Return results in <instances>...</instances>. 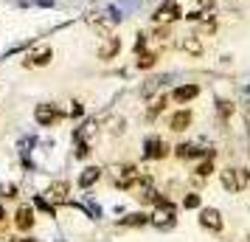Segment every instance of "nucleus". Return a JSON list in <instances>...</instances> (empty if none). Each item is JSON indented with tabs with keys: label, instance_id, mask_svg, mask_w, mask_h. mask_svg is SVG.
I'll list each match as a JSON object with an SVG mask.
<instances>
[{
	"label": "nucleus",
	"instance_id": "obj_12",
	"mask_svg": "<svg viewBox=\"0 0 250 242\" xmlns=\"http://www.w3.org/2000/svg\"><path fill=\"white\" fill-rule=\"evenodd\" d=\"M70 192V183L68 180H57V183L48 186V197H54V200H65Z\"/></svg>",
	"mask_w": 250,
	"mask_h": 242
},
{
	"label": "nucleus",
	"instance_id": "obj_19",
	"mask_svg": "<svg viewBox=\"0 0 250 242\" xmlns=\"http://www.w3.org/2000/svg\"><path fill=\"white\" fill-rule=\"evenodd\" d=\"M163 107H166V96H158V99H155V104L149 107V118H155V115L163 110Z\"/></svg>",
	"mask_w": 250,
	"mask_h": 242
},
{
	"label": "nucleus",
	"instance_id": "obj_18",
	"mask_svg": "<svg viewBox=\"0 0 250 242\" xmlns=\"http://www.w3.org/2000/svg\"><path fill=\"white\" fill-rule=\"evenodd\" d=\"M149 217L146 214H126L124 220H121V225H146Z\"/></svg>",
	"mask_w": 250,
	"mask_h": 242
},
{
	"label": "nucleus",
	"instance_id": "obj_17",
	"mask_svg": "<svg viewBox=\"0 0 250 242\" xmlns=\"http://www.w3.org/2000/svg\"><path fill=\"white\" fill-rule=\"evenodd\" d=\"M155 62H158V54H155V51H138V68H152V65H155Z\"/></svg>",
	"mask_w": 250,
	"mask_h": 242
},
{
	"label": "nucleus",
	"instance_id": "obj_14",
	"mask_svg": "<svg viewBox=\"0 0 250 242\" xmlns=\"http://www.w3.org/2000/svg\"><path fill=\"white\" fill-rule=\"evenodd\" d=\"M183 51H188L191 57H203V43H200V37L197 34L186 37V40H183Z\"/></svg>",
	"mask_w": 250,
	"mask_h": 242
},
{
	"label": "nucleus",
	"instance_id": "obj_8",
	"mask_svg": "<svg viewBox=\"0 0 250 242\" xmlns=\"http://www.w3.org/2000/svg\"><path fill=\"white\" fill-rule=\"evenodd\" d=\"M169 155V144L160 138H149L146 141V158H166Z\"/></svg>",
	"mask_w": 250,
	"mask_h": 242
},
{
	"label": "nucleus",
	"instance_id": "obj_23",
	"mask_svg": "<svg viewBox=\"0 0 250 242\" xmlns=\"http://www.w3.org/2000/svg\"><path fill=\"white\" fill-rule=\"evenodd\" d=\"M82 113H84V110H82V104H79V102H73V107H70V115H76V118H79Z\"/></svg>",
	"mask_w": 250,
	"mask_h": 242
},
{
	"label": "nucleus",
	"instance_id": "obj_28",
	"mask_svg": "<svg viewBox=\"0 0 250 242\" xmlns=\"http://www.w3.org/2000/svg\"><path fill=\"white\" fill-rule=\"evenodd\" d=\"M23 242H31V240H23Z\"/></svg>",
	"mask_w": 250,
	"mask_h": 242
},
{
	"label": "nucleus",
	"instance_id": "obj_2",
	"mask_svg": "<svg viewBox=\"0 0 250 242\" xmlns=\"http://www.w3.org/2000/svg\"><path fill=\"white\" fill-rule=\"evenodd\" d=\"M34 118L42 124V127H51V124H57L59 118H62V110H59L57 104H37Z\"/></svg>",
	"mask_w": 250,
	"mask_h": 242
},
{
	"label": "nucleus",
	"instance_id": "obj_20",
	"mask_svg": "<svg viewBox=\"0 0 250 242\" xmlns=\"http://www.w3.org/2000/svg\"><path fill=\"white\" fill-rule=\"evenodd\" d=\"M211 172H214V163H211V158H208L205 163H200V166H197V175H200V177H208Z\"/></svg>",
	"mask_w": 250,
	"mask_h": 242
},
{
	"label": "nucleus",
	"instance_id": "obj_10",
	"mask_svg": "<svg viewBox=\"0 0 250 242\" xmlns=\"http://www.w3.org/2000/svg\"><path fill=\"white\" fill-rule=\"evenodd\" d=\"M113 23H115V20H107L104 14H96V17H90V25L99 31V34H104V37L113 34Z\"/></svg>",
	"mask_w": 250,
	"mask_h": 242
},
{
	"label": "nucleus",
	"instance_id": "obj_7",
	"mask_svg": "<svg viewBox=\"0 0 250 242\" xmlns=\"http://www.w3.org/2000/svg\"><path fill=\"white\" fill-rule=\"evenodd\" d=\"M14 225H17L20 231H28L31 225H34V211H31V206H20V208H17Z\"/></svg>",
	"mask_w": 250,
	"mask_h": 242
},
{
	"label": "nucleus",
	"instance_id": "obj_5",
	"mask_svg": "<svg viewBox=\"0 0 250 242\" xmlns=\"http://www.w3.org/2000/svg\"><path fill=\"white\" fill-rule=\"evenodd\" d=\"M200 225L208 231H222V217H219V211L216 208H205L203 214H200Z\"/></svg>",
	"mask_w": 250,
	"mask_h": 242
},
{
	"label": "nucleus",
	"instance_id": "obj_13",
	"mask_svg": "<svg viewBox=\"0 0 250 242\" xmlns=\"http://www.w3.org/2000/svg\"><path fill=\"white\" fill-rule=\"evenodd\" d=\"M118 51H121V40H118V37H110V40H107V45L99 48V57H102V59H113Z\"/></svg>",
	"mask_w": 250,
	"mask_h": 242
},
{
	"label": "nucleus",
	"instance_id": "obj_16",
	"mask_svg": "<svg viewBox=\"0 0 250 242\" xmlns=\"http://www.w3.org/2000/svg\"><path fill=\"white\" fill-rule=\"evenodd\" d=\"M177 158H183V161H188V158H197V155H205V150H197V147H191V144H180L177 147Z\"/></svg>",
	"mask_w": 250,
	"mask_h": 242
},
{
	"label": "nucleus",
	"instance_id": "obj_11",
	"mask_svg": "<svg viewBox=\"0 0 250 242\" xmlns=\"http://www.w3.org/2000/svg\"><path fill=\"white\" fill-rule=\"evenodd\" d=\"M191 124V113L188 110H180V113H174L171 115V121H169V127L174 130V132H183V130Z\"/></svg>",
	"mask_w": 250,
	"mask_h": 242
},
{
	"label": "nucleus",
	"instance_id": "obj_3",
	"mask_svg": "<svg viewBox=\"0 0 250 242\" xmlns=\"http://www.w3.org/2000/svg\"><path fill=\"white\" fill-rule=\"evenodd\" d=\"M177 17H180V6H177V0H166V3L158 9V14H155L158 23H174Z\"/></svg>",
	"mask_w": 250,
	"mask_h": 242
},
{
	"label": "nucleus",
	"instance_id": "obj_22",
	"mask_svg": "<svg viewBox=\"0 0 250 242\" xmlns=\"http://www.w3.org/2000/svg\"><path fill=\"white\" fill-rule=\"evenodd\" d=\"M197 206H200V197H197V195L186 197V208H197Z\"/></svg>",
	"mask_w": 250,
	"mask_h": 242
},
{
	"label": "nucleus",
	"instance_id": "obj_6",
	"mask_svg": "<svg viewBox=\"0 0 250 242\" xmlns=\"http://www.w3.org/2000/svg\"><path fill=\"white\" fill-rule=\"evenodd\" d=\"M197 96H200V88H197V85H180L177 90L171 93V99H174V102H180V104L191 102V99H197Z\"/></svg>",
	"mask_w": 250,
	"mask_h": 242
},
{
	"label": "nucleus",
	"instance_id": "obj_26",
	"mask_svg": "<svg viewBox=\"0 0 250 242\" xmlns=\"http://www.w3.org/2000/svg\"><path fill=\"white\" fill-rule=\"evenodd\" d=\"M0 220H3V206H0Z\"/></svg>",
	"mask_w": 250,
	"mask_h": 242
},
{
	"label": "nucleus",
	"instance_id": "obj_21",
	"mask_svg": "<svg viewBox=\"0 0 250 242\" xmlns=\"http://www.w3.org/2000/svg\"><path fill=\"white\" fill-rule=\"evenodd\" d=\"M216 104H219V115H222V118H228V115L233 113V104L230 102H216Z\"/></svg>",
	"mask_w": 250,
	"mask_h": 242
},
{
	"label": "nucleus",
	"instance_id": "obj_4",
	"mask_svg": "<svg viewBox=\"0 0 250 242\" xmlns=\"http://www.w3.org/2000/svg\"><path fill=\"white\" fill-rule=\"evenodd\" d=\"M138 177H141V172H138L135 166H121L118 175H115V183L121 186V189H132V183H135Z\"/></svg>",
	"mask_w": 250,
	"mask_h": 242
},
{
	"label": "nucleus",
	"instance_id": "obj_25",
	"mask_svg": "<svg viewBox=\"0 0 250 242\" xmlns=\"http://www.w3.org/2000/svg\"><path fill=\"white\" fill-rule=\"evenodd\" d=\"M197 3H200L203 9H208V6H214V0H197Z\"/></svg>",
	"mask_w": 250,
	"mask_h": 242
},
{
	"label": "nucleus",
	"instance_id": "obj_1",
	"mask_svg": "<svg viewBox=\"0 0 250 242\" xmlns=\"http://www.w3.org/2000/svg\"><path fill=\"white\" fill-rule=\"evenodd\" d=\"M222 186L228 192H245L250 186V172H245V169H225L222 172Z\"/></svg>",
	"mask_w": 250,
	"mask_h": 242
},
{
	"label": "nucleus",
	"instance_id": "obj_27",
	"mask_svg": "<svg viewBox=\"0 0 250 242\" xmlns=\"http://www.w3.org/2000/svg\"><path fill=\"white\" fill-rule=\"evenodd\" d=\"M248 124H250V110H248Z\"/></svg>",
	"mask_w": 250,
	"mask_h": 242
},
{
	"label": "nucleus",
	"instance_id": "obj_9",
	"mask_svg": "<svg viewBox=\"0 0 250 242\" xmlns=\"http://www.w3.org/2000/svg\"><path fill=\"white\" fill-rule=\"evenodd\" d=\"M54 59V51L51 48H42V51H37V54H31V57L25 59V65H31V68H42V65H48Z\"/></svg>",
	"mask_w": 250,
	"mask_h": 242
},
{
	"label": "nucleus",
	"instance_id": "obj_15",
	"mask_svg": "<svg viewBox=\"0 0 250 242\" xmlns=\"http://www.w3.org/2000/svg\"><path fill=\"white\" fill-rule=\"evenodd\" d=\"M99 177H102V169H99V166H87V169H84V175L79 177V186H84V189H87V186H93Z\"/></svg>",
	"mask_w": 250,
	"mask_h": 242
},
{
	"label": "nucleus",
	"instance_id": "obj_24",
	"mask_svg": "<svg viewBox=\"0 0 250 242\" xmlns=\"http://www.w3.org/2000/svg\"><path fill=\"white\" fill-rule=\"evenodd\" d=\"M14 192H17L14 186H3V197H14Z\"/></svg>",
	"mask_w": 250,
	"mask_h": 242
}]
</instances>
